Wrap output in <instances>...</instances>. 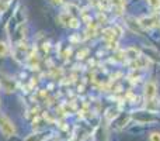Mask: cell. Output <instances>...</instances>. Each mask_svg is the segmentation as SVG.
Instances as JSON below:
<instances>
[{
  "mask_svg": "<svg viewBox=\"0 0 160 141\" xmlns=\"http://www.w3.org/2000/svg\"><path fill=\"white\" fill-rule=\"evenodd\" d=\"M0 131L3 133L4 137H13L16 136V126L14 123L4 114H0Z\"/></svg>",
  "mask_w": 160,
  "mask_h": 141,
  "instance_id": "6da1fadb",
  "label": "cell"
},
{
  "mask_svg": "<svg viewBox=\"0 0 160 141\" xmlns=\"http://www.w3.org/2000/svg\"><path fill=\"white\" fill-rule=\"evenodd\" d=\"M156 93H158V86H156V83L148 82L146 85H145V97H146V100H152L153 97L156 96Z\"/></svg>",
  "mask_w": 160,
  "mask_h": 141,
  "instance_id": "7a4b0ae2",
  "label": "cell"
},
{
  "mask_svg": "<svg viewBox=\"0 0 160 141\" xmlns=\"http://www.w3.org/2000/svg\"><path fill=\"white\" fill-rule=\"evenodd\" d=\"M0 86L4 89L6 92H14L16 90V82L10 78H4V79H0Z\"/></svg>",
  "mask_w": 160,
  "mask_h": 141,
  "instance_id": "3957f363",
  "label": "cell"
},
{
  "mask_svg": "<svg viewBox=\"0 0 160 141\" xmlns=\"http://www.w3.org/2000/svg\"><path fill=\"white\" fill-rule=\"evenodd\" d=\"M156 19H153V17H143V19L139 20V24L142 25V27L145 28H152L156 25Z\"/></svg>",
  "mask_w": 160,
  "mask_h": 141,
  "instance_id": "277c9868",
  "label": "cell"
},
{
  "mask_svg": "<svg viewBox=\"0 0 160 141\" xmlns=\"http://www.w3.org/2000/svg\"><path fill=\"white\" fill-rule=\"evenodd\" d=\"M58 19H59V21H61L63 25H68V27H69L70 23H72V20L75 19V17H72V16H70V14L66 11V13H61V14H59Z\"/></svg>",
  "mask_w": 160,
  "mask_h": 141,
  "instance_id": "5b68a950",
  "label": "cell"
},
{
  "mask_svg": "<svg viewBox=\"0 0 160 141\" xmlns=\"http://www.w3.org/2000/svg\"><path fill=\"white\" fill-rule=\"evenodd\" d=\"M102 38L107 40V41H114V38H115V31H114V28H105V30L102 31Z\"/></svg>",
  "mask_w": 160,
  "mask_h": 141,
  "instance_id": "8992f818",
  "label": "cell"
},
{
  "mask_svg": "<svg viewBox=\"0 0 160 141\" xmlns=\"http://www.w3.org/2000/svg\"><path fill=\"white\" fill-rule=\"evenodd\" d=\"M125 55H127L129 59H136L139 55V52L136 51V48H128V50L125 51Z\"/></svg>",
  "mask_w": 160,
  "mask_h": 141,
  "instance_id": "52a82bcc",
  "label": "cell"
},
{
  "mask_svg": "<svg viewBox=\"0 0 160 141\" xmlns=\"http://www.w3.org/2000/svg\"><path fill=\"white\" fill-rule=\"evenodd\" d=\"M111 3H112V6L117 8V10H118V11H117V13H118V14L121 13V11H122V8L125 7V2H124V0H112V2H111Z\"/></svg>",
  "mask_w": 160,
  "mask_h": 141,
  "instance_id": "ba28073f",
  "label": "cell"
},
{
  "mask_svg": "<svg viewBox=\"0 0 160 141\" xmlns=\"http://www.w3.org/2000/svg\"><path fill=\"white\" fill-rule=\"evenodd\" d=\"M8 54V47L6 42L0 41V58H4L6 55Z\"/></svg>",
  "mask_w": 160,
  "mask_h": 141,
  "instance_id": "9c48e42d",
  "label": "cell"
},
{
  "mask_svg": "<svg viewBox=\"0 0 160 141\" xmlns=\"http://www.w3.org/2000/svg\"><path fill=\"white\" fill-rule=\"evenodd\" d=\"M68 10H69L68 13H69L72 17H75V19H76V16L79 14V8L76 7V6H73V4H69V6H68Z\"/></svg>",
  "mask_w": 160,
  "mask_h": 141,
  "instance_id": "30bf717a",
  "label": "cell"
},
{
  "mask_svg": "<svg viewBox=\"0 0 160 141\" xmlns=\"http://www.w3.org/2000/svg\"><path fill=\"white\" fill-rule=\"evenodd\" d=\"M148 3L152 8H160V0H148Z\"/></svg>",
  "mask_w": 160,
  "mask_h": 141,
  "instance_id": "8fae6325",
  "label": "cell"
},
{
  "mask_svg": "<svg viewBox=\"0 0 160 141\" xmlns=\"http://www.w3.org/2000/svg\"><path fill=\"white\" fill-rule=\"evenodd\" d=\"M149 140L150 141H160V133H159V131H155V133H152L149 136Z\"/></svg>",
  "mask_w": 160,
  "mask_h": 141,
  "instance_id": "7c38bea8",
  "label": "cell"
},
{
  "mask_svg": "<svg viewBox=\"0 0 160 141\" xmlns=\"http://www.w3.org/2000/svg\"><path fill=\"white\" fill-rule=\"evenodd\" d=\"M69 27H72V28H78V27H79V21H78V19H73Z\"/></svg>",
  "mask_w": 160,
  "mask_h": 141,
  "instance_id": "4fadbf2b",
  "label": "cell"
},
{
  "mask_svg": "<svg viewBox=\"0 0 160 141\" xmlns=\"http://www.w3.org/2000/svg\"><path fill=\"white\" fill-rule=\"evenodd\" d=\"M52 4H55V6H62L65 3V0H49Z\"/></svg>",
  "mask_w": 160,
  "mask_h": 141,
  "instance_id": "5bb4252c",
  "label": "cell"
},
{
  "mask_svg": "<svg viewBox=\"0 0 160 141\" xmlns=\"http://www.w3.org/2000/svg\"><path fill=\"white\" fill-rule=\"evenodd\" d=\"M0 2H2V3H4V4H8V6H10V3L13 2V0H0Z\"/></svg>",
  "mask_w": 160,
  "mask_h": 141,
  "instance_id": "9a60e30c",
  "label": "cell"
}]
</instances>
